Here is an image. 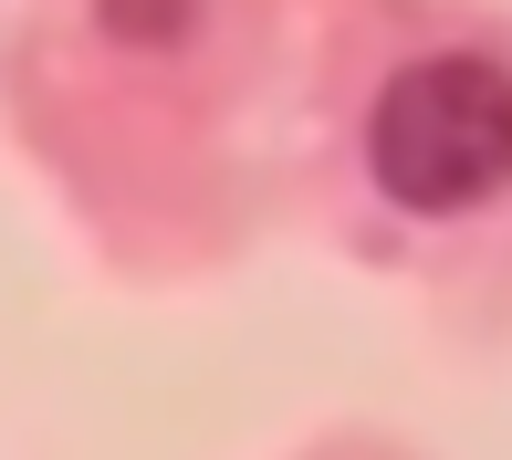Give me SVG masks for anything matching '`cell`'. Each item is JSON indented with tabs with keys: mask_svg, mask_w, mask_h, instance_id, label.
<instances>
[{
	"mask_svg": "<svg viewBox=\"0 0 512 460\" xmlns=\"http://www.w3.org/2000/svg\"><path fill=\"white\" fill-rule=\"evenodd\" d=\"M366 168L418 220L492 210L512 178V84L502 53H429L398 63L366 105Z\"/></svg>",
	"mask_w": 512,
	"mask_h": 460,
	"instance_id": "cell-1",
	"label": "cell"
}]
</instances>
